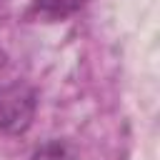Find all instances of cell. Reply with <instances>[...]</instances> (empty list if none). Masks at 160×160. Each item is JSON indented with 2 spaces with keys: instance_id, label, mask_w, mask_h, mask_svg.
<instances>
[{
  "instance_id": "cell-3",
  "label": "cell",
  "mask_w": 160,
  "mask_h": 160,
  "mask_svg": "<svg viewBox=\"0 0 160 160\" xmlns=\"http://www.w3.org/2000/svg\"><path fill=\"white\" fill-rule=\"evenodd\" d=\"M30 160H75V150L65 140H48L32 152Z\"/></svg>"
},
{
  "instance_id": "cell-2",
  "label": "cell",
  "mask_w": 160,
  "mask_h": 160,
  "mask_svg": "<svg viewBox=\"0 0 160 160\" xmlns=\"http://www.w3.org/2000/svg\"><path fill=\"white\" fill-rule=\"evenodd\" d=\"M88 0H32L30 12L35 18H42L48 22L52 20H65L70 15H75Z\"/></svg>"
},
{
  "instance_id": "cell-1",
  "label": "cell",
  "mask_w": 160,
  "mask_h": 160,
  "mask_svg": "<svg viewBox=\"0 0 160 160\" xmlns=\"http://www.w3.org/2000/svg\"><path fill=\"white\" fill-rule=\"evenodd\" d=\"M38 92L28 82L0 88V135H20L32 125Z\"/></svg>"
}]
</instances>
